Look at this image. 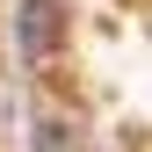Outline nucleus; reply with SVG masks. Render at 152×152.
<instances>
[{
  "mask_svg": "<svg viewBox=\"0 0 152 152\" xmlns=\"http://www.w3.org/2000/svg\"><path fill=\"white\" fill-rule=\"evenodd\" d=\"M51 44H58V0H29V7H22V58L44 65Z\"/></svg>",
  "mask_w": 152,
  "mask_h": 152,
  "instance_id": "obj_1",
  "label": "nucleus"
}]
</instances>
